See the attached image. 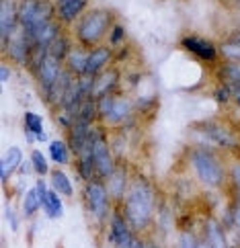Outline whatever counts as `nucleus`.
Wrapping results in <instances>:
<instances>
[{
  "label": "nucleus",
  "mask_w": 240,
  "mask_h": 248,
  "mask_svg": "<svg viewBox=\"0 0 240 248\" xmlns=\"http://www.w3.org/2000/svg\"><path fill=\"white\" fill-rule=\"evenodd\" d=\"M119 209L129 221V226L136 230L138 236L150 234L158 214V197H156V189L152 181L146 174L142 172L131 174L128 193L123 197Z\"/></svg>",
  "instance_id": "obj_1"
},
{
  "label": "nucleus",
  "mask_w": 240,
  "mask_h": 248,
  "mask_svg": "<svg viewBox=\"0 0 240 248\" xmlns=\"http://www.w3.org/2000/svg\"><path fill=\"white\" fill-rule=\"evenodd\" d=\"M117 23L115 13L109 8H88L72 27V37L76 43L93 49L96 46H103V41L109 37L113 25Z\"/></svg>",
  "instance_id": "obj_2"
},
{
  "label": "nucleus",
  "mask_w": 240,
  "mask_h": 248,
  "mask_svg": "<svg viewBox=\"0 0 240 248\" xmlns=\"http://www.w3.org/2000/svg\"><path fill=\"white\" fill-rule=\"evenodd\" d=\"M189 164L197 181L209 189H222L228 181V168L211 148L193 146L189 150Z\"/></svg>",
  "instance_id": "obj_3"
},
{
  "label": "nucleus",
  "mask_w": 240,
  "mask_h": 248,
  "mask_svg": "<svg viewBox=\"0 0 240 248\" xmlns=\"http://www.w3.org/2000/svg\"><path fill=\"white\" fill-rule=\"evenodd\" d=\"M191 131H195V146L211 148V150H228L236 152L240 148V138L236 131L218 119H206L199 123H193Z\"/></svg>",
  "instance_id": "obj_4"
},
{
  "label": "nucleus",
  "mask_w": 240,
  "mask_h": 248,
  "mask_svg": "<svg viewBox=\"0 0 240 248\" xmlns=\"http://www.w3.org/2000/svg\"><path fill=\"white\" fill-rule=\"evenodd\" d=\"M82 201H84L88 217L93 219V224H96V228H107V221H109L113 209L117 205L113 203L109 191H107L105 181L96 176V179L84 183Z\"/></svg>",
  "instance_id": "obj_5"
},
{
  "label": "nucleus",
  "mask_w": 240,
  "mask_h": 248,
  "mask_svg": "<svg viewBox=\"0 0 240 248\" xmlns=\"http://www.w3.org/2000/svg\"><path fill=\"white\" fill-rule=\"evenodd\" d=\"M51 19H56V6L49 0H19V27L29 39Z\"/></svg>",
  "instance_id": "obj_6"
},
{
  "label": "nucleus",
  "mask_w": 240,
  "mask_h": 248,
  "mask_svg": "<svg viewBox=\"0 0 240 248\" xmlns=\"http://www.w3.org/2000/svg\"><path fill=\"white\" fill-rule=\"evenodd\" d=\"M93 162H95V170L99 179H109L113 170L117 168L119 158L115 156L111 141L107 138V127L96 123L93 129Z\"/></svg>",
  "instance_id": "obj_7"
},
{
  "label": "nucleus",
  "mask_w": 240,
  "mask_h": 248,
  "mask_svg": "<svg viewBox=\"0 0 240 248\" xmlns=\"http://www.w3.org/2000/svg\"><path fill=\"white\" fill-rule=\"evenodd\" d=\"M136 101H131L126 93H117L115 101L111 105V109L107 111V115L99 121L105 127H119V129H128L129 123L136 121Z\"/></svg>",
  "instance_id": "obj_8"
},
{
  "label": "nucleus",
  "mask_w": 240,
  "mask_h": 248,
  "mask_svg": "<svg viewBox=\"0 0 240 248\" xmlns=\"http://www.w3.org/2000/svg\"><path fill=\"white\" fill-rule=\"evenodd\" d=\"M105 230H107V240H109L113 248H133V244L138 240L136 230L129 226V221L121 214L119 207L113 209Z\"/></svg>",
  "instance_id": "obj_9"
},
{
  "label": "nucleus",
  "mask_w": 240,
  "mask_h": 248,
  "mask_svg": "<svg viewBox=\"0 0 240 248\" xmlns=\"http://www.w3.org/2000/svg\"><path fill=\"white\" fill-rule=\"evenodd\" d=\"M64 68H66V66H64V62L58 60L56 56H51L49 51H48L46 58L41 60V64L37 66V70L33 72L35 82H37V88H39L41 99L51 91V86L60 80L62 72H64Z\"/></svg>",
  "instance_id": "obj_10"
},
{
  "label": "nucleus",
  "mask_w": 240,
  "mask_h": 248,
  "mask_svg": "<svg viewBox=\"0 0 240 248\" xmlns=\"http://www.w3.org/2000/svg\"><path fill=\"white\" fill-rule=\"evenodd\" d=\"M33 49H35V46L31 43V39L23 33V29H19V31H15L11 35V39L2 46V54H4V60H11V64L27 68L31 62Z\"/></svg>",
  "instance_id": "obj_11"
},
{
  "label": "nucleus",
  "mask_w": 240,
  "mask_h": 248,
  "mask_svg": "<svg viewBox=\"0 0 240 248\" xmlns=\"http://www.w3.org/2000/svg\"><path fill=\"white\" fill-rule=\"evenodd\" d=\"M181 47L185 51H189L191 56H195L197 60H201L203 64H218L220 56V46L213 43L211 39H206L201 35H185L181 37Z\"/></svg>",
  "instance_id": "obj_12"
},
{
  "label": "nucleus",
  "mask_w": 240,
  "mask_h": 248,
  "mask_svg": "<svg viewBox=\"0 0 240 248\" xmlns=\"http://www.w3.org/2000/svg\"><path fill=\"white\" fill-rule=\"evenodd\" d=\"M129 181H131V174H129V164L126 160H119L117 162V168L113 170V174L109 179H105V185H107V191H109L111 199L115 205H121L123 197L128 193V187H129Z\"/></svg>",
  "instance_id": "obj_13"
},
{
  "label": "nucleus",
  "mask_w": 240,
  "mask_h": 248,
  "mask_svg": "<svg viewBox=\"0 0 240 248\" xmlns=\"http://www.w3.org/2000/svg\"><path fill=\"white\" fill-rule=\"evenodd\" d=\"M19 29V0H0V43L4 46Z\"/></svg>",
  "instance_id": "obj_14"
},
{
  "label": "nucleus",
  "mask_w": 240,
  "mask_h": 248,
  "mask_svg": "<svg viewBox=\"0 0 240 248\" xmlns=\"http://www.w3.org/2000/svg\"><path fill=\"white\" fill-rule=\"evenodd\" d=\"M123 76H121V70L117 66H109L105 70V72H101L99 76L93 78V99H101V96L105 94H113V93H119Z\"/></svg>",
  "instance_id": "obj_15"
},
{
  "label": "nucleus",
  "mask_w": 240,
  "mask_h": 248,
  "mask_svg": "<svg viewBox=\"0 0 240 248\" xmlns=\"http://www.w3.org/2000/svg\"><path fill=\"white\" fill-rule=\"evenodd\" d=\"M91 0H56V19L62 25H74L80 16L88 11Z\"/></svg>",
  "instance_id": "obj_16"
},
{
  "label": "nucleus",
  "mask_w": 240,
  "mask_h": 248,
  "mask_svg": "<svg viewBox=\"0 0 240 248\" xmlns=\"http://www.w3.org/2000/svg\"><path fill=\"white\" fill-rule=\"evenodd\" d=\"M115 64V49L111 46H96L91 49L88 54V68H86V76H99L101 72H105L109 66Z\"/></svg>",
  "instance_id": "obj_17"
},
{
  "label": "nucleus",
  "mask_w": 240,
  "mask_h": 248,
  "mask_svg": "<svg viewBox=\"0 0 240 248\" xmlns=\"http://www.w3.org/2000/svg\"><path fill=\"white\" fill-rule=\"evenodd\" d=\"M201 238H203V240H206L211 248H230L226 226L222 224L220 219H216V217H208L206 221H203Z\"/></svg>",
  "instance_id": "obj_18"
},
{
  "label": "nucleus",
  "mask_w": 240,
  "mask_h": 248,
  "mask_svg": "<svg viewBox=\"0 0 240 248\" xmlns=\"http://www.w3.org/2000/svg\"><path fill=\"white\" fill-rule=\"evenodd\" d=\"M21 166H23V150L19 146H8L2 158H0V181H2V185H6L8 179L16 174Z\"/></svg>",
  "instance_id": "obj_19"
},
{
  "label": "nucleus",
  "mask_w": 240,
  "mask_h": 248,
  "mask_svg": "<svg viewBox=\"0 0 240 248\" xmlns=\"http://www.w3.org/2000/svg\"><path fill=\"white\" fill-rule=\"evenodd\" d=\"M64 31H66V29H64V25H62L58 19H51L49 23H46L37 33L33 35L31 43H33L35 47H39V49H46V51H48L51 43L56 41Z\"/></svg>",
  "instance_id": "obj_20"
},
{
  "label": "nucleus",
  "mask_w": 240,
  "mask_h": 248,
  "mask_svg": "<svg viewBox=\"0 0 240 248\" xmlns=\"http://www.w3.org/2000/svg\"><path fill=\"white\" fill-rule=\"evenodd\" d=\"M88 54H91V49L80 46V43H74V47L70 49V54L64 62V66L68 72H72L76 78L84 76L86 74V68H88Z\"/></svg>",
  "instance_id": "obj_21"
},
{
  "label": "nucleus",
  "mask_w": 240,
  "mask_h": 248,
  "mask_svg": "<svg viewBox=\"0 0 240 248\" xmlns=\"http://www.w3.org/2000/svg\"><path fill=\"white\" fill-rule=\"evenodd\" d=\"M23 119H25V136H27V140H29V144L48 140L46 131H43V117L41 115L33 113V111H27Z\"/></svg>",
  "instance_id": "obj_22"
},
{
  "label": "nucleus",
  "mask_w": 240,
  "mask_h": 248,
  "mask_svg": "<svg viewBox=\"0 0 240 248\" xmlns=\"http://www.w3.org/2000/svg\"><path fill=\"white\" fill-rule=\"evenodd\" d=\"M48 154H49V158H51V162H56L58 166H66V164H70V162H74V160H72V158H74L72 150H70L68 141L62 140V138H56V140L49 141Z\"/></svg>",
  "instance_id": "obj_23"
},
{
  "label": "nucleus",
  "mask_w": 240,
  "mask_h": 248,
  "mask_svg": "<svg viewBox=\"0 0 240 248\" xmlns=\"http://www.w3.org/2000/svg\"><path fill=\"white\" fill-rule=\"evenodd\" d=\"M49 185H51V189L53 191H58L62 197H74V185L72 181H70V176L66 174L64 168H56V170H51L49 172Z\"/></svg>",
  "instance_id": "obj_24"
},
{
  "label": "nucleus",
  "mask_w": 240,
  "mask_h": 248,
  "mask_svg": "<svg viewBox=\"0 0 240 248\" xmlns=\"http://www.w3.org/2000/svg\"><path fill=\"white\" fill-rule=\"evenodd\" d=\"M41 211L46 214L48 219H60L64 216V203H62V195L53 191L51 187L48 189V195L43 197V207Z\"/></svg>",
  "instance_id": "obj_25"
},
{
  "label": "nucleus",
  "mask_w": 240,
  "mask_h": 248,
  "mask_svg": "<svg viewBox=\"0 0 240 248\" xmlns=\"http://www.w3.org/2000/svg\"><path fill=\"white\" fill-rule=\"evenodd\" d=\"M43 207V201H41V195L37 191V187H29L27 189V193L23 195V205H21V211H23V216L27 219H31L37 216V211Z\"/></svg>",
  "instance_id": "obj_26"
},
{
  "label": "nucleus",
  "mask_w": 240,
  "mask_h": 248,
  "mask_svg": "<svg viewBox=\"0 0 240 248\" xmlns=\"http://www.w3.org/2000/svg\"><path fill=\"white\" fill-rule=\"evenodd\" d=\"M74 43H76V41H74V37H72V33H70V31H64L56 41L51 43L48 51H49L51 56H56L58 60L66 62V58H68V54H70V49L74 47Z\"/></svg>",
  "instance_id": "obj_27"
},
{
  "label": "nucleus",
  "mask_w": 240,
  "mask_h": 248,
  "mask_svg": "<svg viewBox=\"0 0 240 248\" xmlns=\"http://www.w3.org/2000/svg\"><path fill=\"white\" fill-rule=\"evenodd\" d=\"M220 56L228 64H240V35L228 37L220 43Z\"/></svg>",
  "instance_id": "obj_28"
},
{
  "label": "nucleus",
  "mask_w": 240,
  "mask_h": 248,
  "mask_svg": "<svg viewBox=\"0 0 240 248\" xmlns=\"http://www.w3.org/2000/svg\"><path fill=\"white\" fill-rule=\"evenodd\" d=\"M218 76L222 84H228V86L240 84V64H228V62H224L218 68Z\"/></svg>",
  "instance_id": "obj_29"
},
{
  "label": "nucleus",
  "mask_w": 240,
  "mask_h": 248,
  "mask_svg": "<svg viewBox=\"0 0 240 248\" xmlns=\"http://www.w3.org/2000/svg\"><path fill=\"white\" fill-rule=\"evenodd\" d=\"M31 168H33V172L37 174V176H48L51 170H49V162H48V158L46 154L41 152V150H31Z\"/></svg>",
  "instance_id": "obj_30"
},
{
  "label": "nucleus",
  "mask_w": 240,
  "mask_h": 248,
  "mask_svg": "<svg viewBox=\"0 0 240 248\" xmlns=\"http://www.w3.org/2000/svg\"><path fill=\"white\" fill-rule=\"evenodd\" d=\"M199 234L191 228H183L179 232V242H176V248H199Z\"/></svg>",
  "instance_id": "obj_31"
},
{
  "label": "nucleus",
  "mask_w": 240,
  "mask_h": 248,
  "mask_svg": "<svg viewBox=\"0 0 240 248\" xmlns=\"http://www.w3.org/2000/svg\"><path fill=\"white\" fill-rule=\"evenodd\" d=\"M126 27H123L121 23H115L113 29L109 33V37H107V46H111L113 49H119L121 46H126Z\"/></svg>",
  "instance_id": "obj_32"
},
{
  "label": "nucleus",
  "mask_w": 240,
  "mask_h": 248,
  "mask_svg": "<svg viewBox=\"0 0 240 248\" xmlns=\"http://www.w3.org/2000/svg\"><path fill=\"white\" fill-rule=\"evenodd\" d=\"M228 179L232 183V189H234V201L240 203V158L238 160H232L228 166Z\"/></svg>",
  "instance_id": "obj_33"
},
{
  "label": "nucleus",
  "mask_w": 240,
  "mask_h": 248,
  "mask_svg": "<svg viewBox=\"0 0 240 248\" xmlns=\"http://www.w3.org/2000/svg\"><path fill=\"white\" fill-rule=\"evenodd\" d=\"M213 94V99H216L218 105H228V103H232V88H230L228 84H218L216 86V91L211 93Z\"/></svg>",
  "instance_id": "obj_34"
},
{
  "label": "nucleus",
  "mask_w": 240,
  "mask_h": 248,
  "mask_svg": "<svg viewBox=\"0 0 240 248\" xmlns=\"http://www.w3.org/2000/svg\"><path fill=\"white\" fill-rule=\"evenodd\" d=\"M133 248H164V246L160 244L158 238H154L152 234H142V236H138Z\"/></svg>",
  "instance_id": "obj_35"
},
{
  "label": "nucleus",
  "mask_w": 240,
  "mask_h": 248,
  "mask_svg": "<svg viewBox=\"0 0 240 248\" xmlns=\"http://www.w3.org/2000/svg\"><path fill=\"white\" fill-rule=\"evenodd\" d=\"M4 216H6V219H8V226H11V230L16 234L21 230V224H19V216H16V211L13 209V207H6L4 209Z\"/></svg>",
  "instance_id": "obj_36"
},
{
  "label": "nucleus",
  "mask_w": 240,
  "mask_h": 248,
  "mask_svg": "<svg viewBox=\"0 0 240 248\" xmlns=\"http://www.w3.org/2000/svg\"><path fill=\"white\" fill-rule=\"evenodd\" d=\"M13 74H15V64H11V62H2V66H0V80L8 82Z\"/></svg>",
  "instance_id": "obj_37"
},
{
  "label": "nucleus",
  "mask_w": 240,
  "mask_h": 248,
  "mask_svg": "<svg viewBox=\"0 0 240 248\" xmlns=\"http://www.w3.org/2000/svg\"><path fill=\"white\" fill-rule=\"evenodd\" d=\"M230 88H232V103H236L238 107H240V84L230 86Z\"/></svg>",
  "instance_id": "obj_38"
},
{
  "label": "nucleus",
  "mask_w": 240,
  "mask_h": 248,
  "mask_svg": "<svg viewBox=\"0 0 240 248\" xmlns=\"http://www.w3.org/2000/svg\"><path fill=\"white\" fill-rule=\"evenodd\" d=\"M199 236H201V234H199ZM199 248H211V246H209L206 240H203V238H199Z\"/></svg>",
  "instance_id": "obj_39"
}]
</instances>
